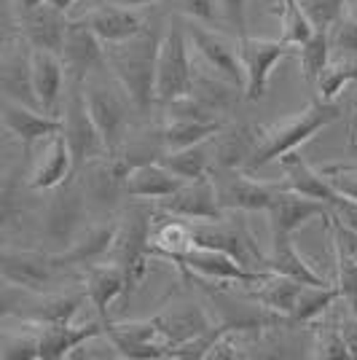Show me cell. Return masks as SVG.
<instances>
[{"label": "cell", "instance_id": "obj_19", "mask_svg": "<svg viewBox=\"0 0 357 360\" xmlns=\"http://www.w3.org/2000/svg\"><path fill=\"white\" fill-rule=\"evenodd\" d=\"M150 231L153 226L143 210H132L124 218V224H119L110 261H116L129 271V280L143 274V255L150 250Z\"/></svg>", "mask_w": 357, "mask_h": 360}, {"label": "cell", "instance_id": "obj_40", "mask_svg": "<svg viewBox=\"0 0 357 360\" xmlns=\"http://www.w3.org/2000/svg\"><path fill=\"white\" fill-rule=\"evenodd\" d=\"M357 81V62L355 60H333L327 65L323 75L317 78V91H320V100L333 103L339 94L344 91L346 84Z\"/></svg>", "mask_w": 357, "mask_h": 360}, {"label": "cell", "instance_id": "obj_47", "mask_svg": "<svg viewBox=\"0 0 357 360\" xmlns=\"http://www.w3.org/2000/svg\"><path fill=\"white\" fill-rule=\"evenodd\" d=\"M325 178L333 183V188L339 194L349 196L352 202H357V167H342V165H333L323 169Z\"/></svg>", "mask_w": 357, "mask_h": 360}, {"label": "cell", "instance_id": "obj_50", "mask_svg": "<svg viewBox=\"0 0 357 360\" xmlns=\"http://www.w3.org/2000/svg\"><path fill=\"white\" fill-rule=\"evenodd\" d=\"M46 0H14V11L19 16L27 14V11H32V8H38V6H44Z\"/></svg>", "mask_w": 357, "mask_h": 360}, {"label": "cell", "instance_id": "obj_1", "mask_svg": "<svg viewBox=\"0 0 357 360\" xmlns=\"http://www.w3.org/2000/svg\"><path fill=\"white\" fill-rule=\"evenodd\" d=\"M159 32L143 27V30L121 41V44H105V60L108 70L113 73L119 89L132 100L137 110H148L156 100V60H159Z\"/></svg>", "mask_w": 357, "mask_h": 360}, {"label": "cell", "instance_id": "obj_16", "mask_svg": "<svg viewBox=\"0 0 357 360\" xmlns=\"http://www.w3.org/2000/svg\"><path fill=\"white\" fill-rule=\"evenodd\" d=\"M0 86H3V97L25 103V105L41 108L35 89H32V46L27 44L25 35L11 38L3 49Z\"/></svg>", "mask_w": 357, "mask_h": 360}, {"label": "cell", "instance_id": "obj_37", "mask_svg": "<svg viewBox=\"0 0 357 360\" xmlns=\"http://www.w3.org/2000/svg\"><path fill=\"white\" fill-rule=\"evenodd\" d=\"M330 51L333 49H330L327 30H314V35L306 44L298 46V65H301V73L309 84H317V78L330 65Z\"/></svg>", "mask_w": 357, "mask_h": 360}, {"label": "cell", "instance_id": "obj_20", "mask_svg": "<svg viewBox=\"0 0 357 360\" xmlns=\"http://www.w3.org/2000/svg\"><path fill=\"white\" fill-rule=\"evenodd\" d=\"M280 165H283V169H285L283 188H287V191H296V194L320 199V202H325L330 210L342 207L344 202H346V196L339 194V191L333 188V183L325 178L323 169H314L312 165H306V162H304L298 153H293V150L285 153L283 159H280Z\"/></svg>", "mask_w": 357, "mask_h": 360}, {"label": "cell", "instance_id": "obj_4", "mask_svg": "<svg viewBox=\"0 0 357 360\" xmlns=\"http://www.w3.org/2000/svg\"><path fill=\"white\" fill-rule=\"evenodd\" d=\"M194 84V62L188 54V41L183 30H169L162 35L159 44V60H156V100L172 103L186 97Z\"/></svg>", "mask_w": 357, "mask_h": 360}, {"label": "cell", "instance_id": "obj_21", "mask_svg": "<svg viewBox=\"0 0 357 360\" xmlns=\"http://www.w3.org/2000/svg\"><path fill=\"white\" fill-rule=\"evenodd\" d=\"M3 124H6L8 135H14L25 150H30V146L62 129V119L48 116L41 108L8 100V97H3Z\"/></svg>", "mask_w": 357, "mask_h": 360}, {"label": "cell", "instance_id": "obj_25", "mask_svg": "<svg viewBox=\"0 0 357 360\" xmlns=\"http://www.w3.org/2000/svg\"><path fill=\"white\" fill-rule=\"evenodd\" d=\"M84 19L89 22L91 30L100 35L103 44H121L143 30V19L134 14L129 6H119L113 0L91 6Z\"/></svg>", "mask_w": 357, "mask_h": 360}, {"label": "cell", "instance_id": "obj_43", "mask_svg": "<svg viewBox=\"0 0 357 360\" xmlns=\"http://www.w3.org/2000/svg\"><path fill=\"white\" fill-rule=\"evenodd\" d=\"M312 358H323V360L352 358V355H349V349H346V342H344L342 330H339V323H327V326L320 328L317 342H314Z\"/></svg>", "mask_w": 357, "mask_h": 360}, {"label": "cell", "instance_id": "obj_38", "mask_svg": "<svg viewBox=\"0 0 357 360\" xmlns=\"http://www.w3.org/2000/svg\"><path fill=\"white\" fill-rule=\"evenodd\" d=\"M336 299H342L339 285H325V288L304 285V290H301V296H298L296 309H293L290 320H293V323H309V320L320 317L323 312H327Z\"/></svg>", "mask_w": 357, "mask_h": 360}, {"label": "cell", "instance_id": "obj_13", "mask_svg": "<svg viewBox=\"0 0 357 360\" xmlns=\"http://www.w3.org/2000/svg\"><path fill=\"white\" fill-rule=\"evenodd\" d=\"M84 89H86V105H89L91 119L97 124L108 150L119 148V143L124 140V132L129 127V105H132V100L126 94L108 89L103 84L86 86V81H84Z\"/></svg>", "mask_w": 357, "mask_h": 360}, {"label": "cell", "instance_id": "obj_29", "mask_svg": "<svg viewBox=\"0 0 357 360\" xmlns=\"http://www.w3.org/2000/svg\"><path fill=\"white\" fill-rule=\"evenodd\" d=\"M186 180L178 178L175 172H169L167 167L156 162H140L124 175V191L129 196H145V199H164V196L175 194Z\"/></svg>", "mask_w": 357, "mask_h": 360}, {"label": "cell", "instance_id": "obj_23", "mask_svg": "<svg viewBox=\"0 0 357 360\" xmlns=\"http://www.w3.org/2000/svg\"><path fill=\"white\" fill-rule=\"evenodd\" d=\"M35 328H38V342H41V358L60 360L67 358L81 345L103 336L105 323H84V326H73V320L70 323H46V326L35 323Z\"/></svg>", "mask_w": 357, "mask_h": 360}, {"label": "cell", "instance_id": "obj_44", "mask_svg": "<svg viewBox=\"0 0 357 360\" xmlns=\"http://www.w3.org/2000/svg\"><path fill=\"white\" fill-rule=\"evenodd\" d=\"M298 3L317 30H330L346 8V0H298Z\"/></svg>", "mask_w": 357, "mask_h": 360}, {"label": "cell", "instance_id": "obj_36", "mask_svg": "<svg viewBox=\"0 0 357 360\" xmlns=\"http://www.w3.org/2000/svg\"><path fill=\"white\" fill-rule=\"evenodd\" d=\"M89 299L86 293H73V296H46L41 304L30 307L27 312H19V317L25 323H38V326H46V323H70L78 312V307Z\"/></svg>", "mask_w": 357, "mask_h": 360}, {"label": "cell", "instance_id": "obj_31", "mask_svg": "<svg viewBox=\"0 0 357 360\" xmlns=\"http://www.w3.org/2000/svg\"><path fill=\"white\" fill-rule=\"evenodd\" d=\"M116 231H119V224L89 226L86 231L81 229L78 237L70 242V248H65L62 253H57V261H60L62 266L65 264H94L103 255H110L113 242H116Z\"/></svg>", "mask_w": 357, "mask_h": 360}, {"label": "cell", "instance_id": "obj_18", "mask_svg": "<svg viewBox=\"0 0 357 360\" xmlns=\"http://www.w3.org/2000/svg\"><path fill=\"white\" fill-rule=\"evenodd\" d=\"M188 41L209 70H215L218 75H223L226 81L245 89V68L239 60V49H231L226 38H221L218 32H209L207 25H199V22L188 25Z\"/></svg>", "mask_w": 357, "mask_h": 360}, {"label": "cell", "instance_id": "obj_2", "mask_svg": "<svg viewBox=\"0 0 357 360\" xmlns=\"http://www.w3.org/2000/svg\"><path fill=\"white\" fill-rule=\"evenodd\" d=\"M336 119H339V108L333 103H325V100H317L293 116H285L268 127H261L253 159L247 162L245 169H258V167H266L277 159H283L285 153L296 150L301 143H306L309 137H314Z\"/></svg>", "mask_w": 357, "mask_h": 360}, {"label": "cell", "instance_id": "obj_32", "mask_svg": "<svg viewBox=\"0 0 357 360\" xmlns=\"http://www.w3.org/2000/svg\"><path fill=\"white\" fill-rule=\"evenodd\" d=\"M226 124L221 119L212 121H199V119H167L162 129H159V143L162 150H180L196 146V143H205L209 137H215Z\"/></svg>", "mask_w": 357, "mask_h": 360}, {"label": "cell", "instance_id": "obj_39", "mask_svg": "<svg viewBox=\"0 0 357 360\" xmlns=\"http://www.w3.org/2000/svg\"><path fill=\"white\" fill-rule=\"evenodd\" d=\"M314 30L317 27L309 22V16L304 14L298 0H280V38L285 44L298 49V46L306 44L312 38Z\"/></svg>", "mask_w": 357, "mask_h": 360}, {"label": "cell", "instance_id": "obj_17", "mask_svg": "<svg viewBox=\"0 0 357 360\" xmlns=\"http://www.w3.org/2000/svg\"><path fill=\"white\" fill-rule=\"evenodd\" d=\"M268 226H271V234H296L301 226H306L309 221L317 218H330V207L320 199L312 196L296 194V191H287L280 188L277 196L271 199L268 205Z\"/></svg>", "mask_w": 357, "mask_h": 360}, {"label": "cell", "instance_id": "obj_22", "mask_svg": "<svg viewBox=\"0 0 357 360\" xmlns=\"http://www.w3.org/2000/svg\"><path fill=\"white\" fill-rule=\"evenodd\" d=\"M62 84H65V62L60 51L32 49V89L38 105L48 116L60 119L62 108Z\"/></svg>", "mask_w": 357, "mask_h": 360}, {"label": "cell", "instance_id": "obj_12", "mask_svg": "<svg viewBox=\"0 0 357 360\" xmlns=\"http://www.w3.org/2000/svg\"><path fill=\"white\" fill-rule=\"evenodd\" d=\"M162 202V210L167 215H175L183 221H221L226 215V210L218 202V191H215V183L212 175L199 180H188L183 183L175 194L159 199Z\"/></svg>", "mask_w": 357, "mask_h": 360}, {"label": "cell", "instance_id": "obj_11", "mask_svg": "<svg viewBox=\"0 0 357 360\" xmlns=\"http://www.w3.org/2000/svg\"><path fill=\"white\" fill-rule=\"evenodd\" d=\"M105 336L113 345L116 355L134 360L169 358V349L162 339L159 320H132V323H105Z\"/></svg>", "mask_w": 357, "mask_h": 360}, {"label": "cell", "instance_id": "obj_28", "mask_svg": "<svg viewBox=\"0 0 357 360\" xmlns=\"http://www.w3.org/2000/svg\"><path fill=\"white\" fill-rule=\"evenodd\" d=\"M126 283H129V271L124 269L121 264H116V261H110V264H89V269H86V296H89L91 307L97 309L103 323H108L110 304L119 299Z\"/></svg>", "mask_w": 357, "mask_h": 360}, {"label": "cell", "instance_id": "obj_42", "mask_svg": "<svg viewBox=\"0 0 357 360\" xmlns=\"http://www.w3.org/2000/svg\"><path fill=\"white\" fill-rule=\"evenodd\" d=\"M330 49L339 51L344 60H357V16L344 8V14L336 19V25L327 30Z\"/></svg>", "mask_w": 357, "mask_h": 360}, {"label": "cell", "instance_id": "obj_26", "mask_svg": "<svg viewBox=\"0 0 357 360\" xmlns=\"http://www.w3.org/2000/svg\"><path fill=\"white\" fill-rule=\"evenodd\" d=\"M22 19V35L27 38L32 49H48V51H62L65 44V32H67V19L65 11L54 8V6H38L27 14L19 16Z\"/></svg>", "mask_w": 357, "mask_h": 360}, {"label": "cell", "instance_id": "obj_14", "mask_svg": "<svg viewBox=\"0 0 357 360\" xmlns=\"http://www.w3.org/2000/svg\"><path fill=\"white\" fill-rule=\"evenodd\" d=\"M75 169L73 150L67 146L65 135L54 132L41 140V148L32 159V167L27 172V186L35 191H54L62 183H67L70 172Z\"/></svg>", "mask_w": 357, "mask_h": 360}, {"label": "cell", "instance_id": "obj_6", "mask_svg": "<svg viewBox=\"0 0 357 360\" xmlns=\"http://www.w3.org/2000/svg\"><path fill=\"white\" fill-rule=\"evenodd\" d=\"M209 175H212L215 191H218V202H221L223 210L266 212L271 199L283 188V183L280 186L258 183L250 175H245L242 169H221V167H215Z\"/></svg>", "mask_w": 357, "mask_h": 360}, {"label": "cell", "instance_id": "obj_46", "mask_svg": "<svg viewBox=\"0 0 357 360\" xmlns=\"http://www.w3.org/2000/svg\"><path fill=\"white\" fill-rule=\"evenodd\" d=\"M180 11L188 16L191 22L199 25H215L218 19H223L221 14V3L218 0H180Z\"/></svg>", "mask_w": 357, "mask_h": 360}, {"label": "cell", "instance_id": "obj_34", "mask_svg": "<svg viewBox=\"0 0 357 360\" xmlns=\"http://www.w3.org/2000/svg\"><path fill=\"white\" fill-rule=\"evenodd\" d=\"M304 290V283H298L293 277H285V274H268L266 280L258 285V290L253 293V299L258 304H264L266 309L277 312V315L290 317L296 309V301Z\"/></svg>", "mask_w": 357, "mask_h": 360}, {"label": "cell", "instance_id": "obj_49", "mask_svg": "<svg viewBox=\"0 0 357 360\" xmlns=\"http://www.w3.org/2000/svg\"><path fill=\"white\" fill-rule=\"evenodd\" d=\"M339 330H342V336H344V342H346V349H349L352 360H357V312L355 309L344 312V317L339 320Z\"/></svg>", "mask_w": 357, "mask_h": 360}, {"label": "cell", "instance_id": "obj_30", "mask_svg": "<svg viewBox=\"0 0 357 360\" xmlns=\"http://www.w3.org/2000/svg\"><path fill=\"white\" fill-rule=\"evenodd\" d=\"M156 320H159L162 339L169 352L175 347L191 342L194 336L205 333L207 328H212L207 315L199 307H194V304H183V307H175V309H167L162 315H156Z\"/></svg>", "mask_w": 357, "mask_h": 360}, {"label": "cell", "instance_id": "obj_33", "mask_svg": "<svg viewBox=\"0 0 357 360\" xmlns=\"http://www.w3.org/2000/svg\"><path fill=\"white\" fill-rule=\"evenodd\" d=\"M169 172H175L178 178H183L186 183L188 180H199L207 178L215 167V156H212V137L205 140V143H196V146H188V148L180 150H167L159 156Z\"/></svg>", "mask_w": 357, "mask_h": 360}, {"label": "cell", "instance_id": "obj_27", "mask_svg": "<svg viewBox=\"0 0 357 360\" xmlns=\"http://www.w3.org/2000/svg\"><path fill=\"white\" fill-rule=\"evenodd\" d=\"M255 143H258V129L247 127V124H226L223 129L212 137L215 167H221V169L247 167V162L253 159Z\"/></svg>", "mask_w": 357, "mask_h": 360}, {"label": "cell", "instance_id": "obj_41", "mask_svg": "<svg viewBox=\"0 0 357 360\" xmlns=\"http://www.w3.org/2000/svg\"><path fill=\"white\" fill-rule=\"evenodd\" d=\"M333 248H336V285H339V293L346 301V307L357 312V258L339 242H333Z\"/></svg>", "mask_w": 357, "mask_h": 360}, {"label": "cell", "instance_id": "obj_53", "mask_svg": "<svg viewBox=\"0 0 357 360\" xmlns=\"http://www.w3.org/2000/svg\"><path fill=\"white\" fill-rule=\"evenodd\" d=\"M352 146L357 148V119H355V127H352Z\"/></svg>", "mask_w": 357, "mask_h": 360}, {"label": "cell", "instance_id": "obj_5", "mask_svg": "<svg viewBox=\"0 0 357 360\" xmlns=\"http://www.w3.org/2000/svg\"><path fill=\"white\" fill-rule=\"evenodd\" d=\"M239 60L245 68V97L247 100H261L268 89V78L271 70L277 68V62L293 54L296 46L285 44L283 38L268 41V38H239Z\"/></svg>", "mask_w": 357, "mask_h": 360}, {"label": "cell", "instance_id": "obj_51", "mask_svg": "<svg viewBox=\"0 0 357 360\" xmlns=\"http://www.w3.org/2000/svg\"><path fill=\"white\" fill-rule=\"evenodd\" d=\"M46 3H48V6H54V8H60V11H65V14H67V11L73 8V6L78 3V0H46Z\"/></svg>", "mask_w": 357, "mask_h": 360}, {"label": "cell", "instance_id": "obj_15", "mask_svg": "<svg viewBox=\"0 0 357 360\" xmlns=\"http://www.w3.org/2000/svg\"><path fill=\"white\" fill-rule=\"evenodd\" d=\"M60 57L65 62V70L70 73V78H81V81H86V75L91 70L108 68L105 44L100 41V35L89 27L86 19H75V22L67 25Z\"/></svg>", "mask_w": 357, "mask_h": 360}, {"label": "cell", "instance_id": "obj_8", "mask_svg": "<svg viewBox=\"0 0 357 360\" xmlns=\"http://www.w3.org/2000/svg\"><path fill=\"white\" fill-rule=\"evenodd\" d=\"M194 240L196 245H207L215 250L234 255L239 264H245L247 269L266 271V255L258 253L253 245V237L247 234V229L239 224H226V215L221 221H196Z\"/></svg>", "mask_w": 357, "mask_h": 360}, {"label": "cell", "instance_id": "obj_48", "mask_svg": "<svg viewBox=\"0 0 357 360\" xmlns=\"http://www.w3.org/2000/svg\"><path fill=\"white\" fill-rule=\"evenodd\" d=\"M221 3V14L228 27H234L239 38L247 35V0H218Z\"/></svg>", "mask_w": 357, "mask_h": 360}, {"label": "cell", "instance_id": "obj_3", "mask_svg": "<svg viewBox=\"0 0 357 360\" xmlns=\"http://www.w3.org/2000/svg\"><path fill=\"white\" fill-rule=\"evenodd\" d=\"M62 135L67 140V146L73 150L75 169L94 162L97 156H103L108 146H105L103 135L97 129V124L91 119L89 105H86V89L81 78H70V91L65 97L62 105Z\"/></svg>", "mask_w": 357, "mask_h": 360}, {"label": "cell", "instance_id": "obj_52", "mask_svg": "<svg viewBox=\"0 0 357 360\" xmlns=\"http://www.w3.org/2000/svg\"><path fill=\"white\" fill-rule=\"evenodd\" d=\"M113 3L129 6V8H140V6H150V3H156V0H113Z\"/></svg>", "mask_w": 357, "mask_h": 360}, {"label": "cell", "instance_id": "obj_10", "mask_svg": "<svg viewBox=\"0 0 357 360\" xmlns=\"http://www.w3.org/2000/svg\"><path fill=\"white\" fill-rule=\"evenodd\" d=\"M84 188L75 183H62L57 188L54 199L46 207L44 234L48 242L70 248V242L78 237L81 226H84V215H86V202H84Z\"/></svg>", "mask_w": 357, "mask_h": 360}, {"label": "cell", "instance_id": "obj_9", "mask_svg": "<svg viewBox=\"0 0 357 360\" xmlns=\"http://www.w3.org/2000/svg\"><path fill=\"white\" fill-rule=\"evenodd\" d=\"M57 253H41V250H14L6 248L0 255V271L3 283L11 288H22L30 293H44V285H48L57 274Z\"/></svg>", "mask_w": 357, "mask_h": 360}, {"label": "cell", "instance_id": "obj_35", "mask_svg": "<svg viewBox=\"0 0 357 360\" xmlns=\"http://www.w3.org/2000/svg\"><path fill=\"white\" fill-rule=\"evenodd\" d=\"M194 245L196 240L191 221H183L175 215L150 231V253H162L172 261H178L183 253H188Z\"/></svg>", "mask_w": 357, "mask_h": 360}, {"label": "cell", "instance_id": "obj_54", "mask_svg": "<svg viewBox=\"0 0 357 360\" xmlns=\"http://www.w3.org/2000/svg\"><path fill=\"white\" fill-rule=\"evenodd\" d=\"M91 3H94V6H100V3H105V0H91Z\"/></svg>", "mask_w": 357, "mask_h": 360}, {"label": "cell", "instance_id": "obj_24", "mask_svg": "<svg viewBox=\"0 0 357 360\" xmlns=\"http://www.w3.org/2000/svg\"><path fill=\"white\" fill-rule=\"evenodd\" d=\"M266 271L274 274H285V277H293L304 285H336L325 280L320 271L314 269L312 264L301 255V250L293 242V234H271V250L266 255Z\"/></svg>", "mask_w": 357, "mask_h": 360}, {"label": "cell", "instance_id": "obj_7", "mask_svg": "<svg viewBox=\"0 0 357 360\" xmlns=\"http://www.w3.org/2000/svg\"><path fill=\"white\" fill-rule=\"evenodd\" d=\"M183 269L194 271L199 277H207V280H218V283H242V285H261L271 271H258L247 269L245 264H239L234 255L223 253V250H215L207 245H194L188 253H183L175 261Z\"/></svg>", "mask_w": 357, "mask_h": 360}, {"label": "cell", "instance_id": "obj_45", "mask_svg": "<svg viewBox=\"0 0 357 360\" xmlns=\"http://www.w3.org/2000/svg\"><path fill=\"white\" fill-rule=\"evenodd\" d=\"M0 358L3 360H30L41 358V342H38V330L32 333H6L3 345H0Z\"/></svg>", "mask_w": 357, "mask_h": 360}]
</instances>
